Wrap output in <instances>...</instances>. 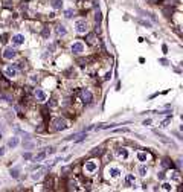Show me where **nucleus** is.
I'll use <instances>...</instances> for the list:
<instances>
[{
	"mask_svg": "<svg viewBox=\"0 0 183 192\" xmlns=\"http://www.w3.org/2000/svg\"><path fill=\"white\" fill-rule=\"evenodd\" d=\"M120 175H122V169L119 166H114V165L107 166V169H105V177L107 178H110V180H118Z\"/></svg>",
	"mask_w": 183,
	"mask_h": 192,
	"instance_id": "f257e3e1",
	"label": "nucleus"
},
{
	"mask_svg": "<svg viewBox=\"0 0 183 192\" xmlns=\"http://www.w3.org/2000/svg\"><path fill=\"white\" fill-rule=\"evenodd\" d=\"M98 168H99V162L95 159H92V160H87L86 163H84V174H87V175H93L96 171H98Z\"/></svg>",
	"mask_w": 183,
	"mask_h": 192,
	"instance_id": "f03ea898",
	"label": "nucleus"
},
{
	"mask_svg": "<svg viewBox=\"0 0 183 192\" xmlns=\"http://www.w3.org/2000/svg\"><path fill=\"white\" fill-rule=\"evenodd\" d=\"M67 127H69V124H67V120H66L64 118H53L52 119V128L55 131H63Z\"/></svg>",
	"mask_w": 183,
	"mask_h": 192,
	"instance_id": "7ed1b4c3",
	"label": "nucleus"
},
{
	"mask_svg": "<svg viewBox=\"0 0 183 192\" xmlns=\"http://www.w3.org/2000/svg\"><path fill=\"white\" fill-rule=\"evenodd\" d=\"M114 155L119 160H122V162H127V160H130V149H127V148H118V149L114 151Z\"/></svg>",
	"mask_w": 183,
	"mask_h": 192,
	"instance_id": "20e7f679",
	"label": "nucleus"
},
{
	"mask_svg": "<svg viewBox=\"0 0 183 192\" xmlns=\"http://www.w3.org/2000/svg\"><path fill=\"white\" fill-rule=\"evenodd\" d=\"M75 31L77 34H87L89 31V25L86 20H77L75 21Z\"/></svg>",
	"mask_w": 183,
	"mask_h": 192,
	"instance_id": "39448f33",
	"label": "nucleus"
},
{
	"mask_svg": "<svg viewBox=\"0 0 183 192\" xmlns=\"http://www.w3.org/2000/svg\"><path fill=\"white\" fill-rule=\"evenodd\" d=\"M5 76H8V78H15L17 75H19V69H17V66L15 64H8L6 67H5Z\"/></svg>",
	"mask_w": 183,
	"mask_h": 192,
	"instance_id": "423d86ee",
	"label": "nucleus"
},
{
	"mask_svg": "<svg viewBox=\"0 0 183 192\" xmlns=\"http://www.w3.org/2000/svg\"><path fill=\"white\" fill-rule=\"evenodd\" d=\"M2 55H3L5 60H14L15 55H17V52H15V49L12 46H9V47H5V50H3Z\"/></svg>",
	"mask_w": 183,
	"mask_h": 192,
	"instance_id": "0eeeda50",
	"label": "nucleus"
},
{
	"mask_svg": "<svg viewBox=\"0 0 183 192\" xmlns=\"http://www.w3.org/2000/svg\"><path fill=\"white\" fill-rule=\"evenodd\" d=\"M81 101L84 102V104H90V102L93 101V95L90 90H87V88H84V90L81 92Z\"/></svg>",
	"mask_w": 183,
	"mask_h": 192,
	"instance_id": "6e6552de",
	"label": "nucleus"
},
{
	"mask_svg": "<svg viewBox=\"0 0 183 192\" xmlns=\"http://www.w3.org/2000/svg\"><path fill=\"white\" fill-rule=\"evenodd\" d=\"M11 41H12V46H21V44H25V35H21V34L12 35Z\"/></svg>",
	"mask_w": 183,
	"mask_h": 192,
	"instance_id": "1a4fd4ad",
	"label": "nucleus"
},
{
	"mask_svg": "<svg viewBox=\"0 0 183 192\" xmlns=\"http://www.w3.org/2000/svg\"><path fill=\"white\" fill-rule=\"evenodd\" d=\"M70 49H72V52L75 53V55H81V53L84 52V44L83 43H73Z\"/></svg>",
	"mask_w": 183,
	"mask_h": 192,
	"instance_id": "9d476101",
	"label": "nucleus"
},
{
	"mask_svg": "<svg viewBox=\"0 0 183 192\" xmlns=\"http://www.w3.org/2000/svg\"><path fill=\"white\" fill-rule=\"evenodd\" d=\"M34 96H35V99H37L38 102H44V101H46V98H47V95L41 90V88H37L35 93H34Z\"/></svg>",
	"mask_w": 183,
	"mask_h": 192,
	"instance_id": "9b49d317",
	"label": "nucleus"
},
{
	"mask_svg": "<svg viewBox=\"0 0 183 192\" xmlns=\"http://www.w3.org/2000/svg\"><path fill=\"white\" fill-rule=\"evenodd\" d=\"M151 159V154L150 153H145V151H140V153H137V160L139 162H146V160H150Z\"/></svg>",
	"mask_w": 183,
	"mask_h": 192,
	"instance_id": "f8f14e48",
	"label": "nucleus"
},
{
	"mask_svg": "<svg viewBox=\"0 0 183 192\" xmlns=\"http://www.w3.org/2000/svg\"><path fill=\"white\" fill-rule=\"evenodd\" d=\"M125 185L127 186H134L136 185V177L133 174H127L125 175Z\"/></svg>",
	"mask_w": 183,
	"mask_h": 192,
	"instance_id": "ddd939ff",
	"label": "nucleus"
},
{
	"mask_svg": "<svg viewBox=\"0 0 183 192\" xmlns=\"http://www.w3.org/2000/svg\"><path fill=\"white\" fill-rule=\"evenodd\" d=\"M137 174H139L140 177H145L146 174H148V166H146V165H139V166H137Z\"/></svg>",
	"mask_w": 183,
	"mask_h": 192,
	"instance_id": "4468645a",
	"label": "nucleus"
},
{
	"mask_svg": "<svg viewBox=\"0 0 183 192\" xmlns=\"http://www.w3.org/2000/svg\"><path fill=\"white\" fill-rule=\"evenodd\" d=\"M46 157H47V153H46V151H41V153H38L34 157V162H41V160H44Z\"/></svg>",
	"mask_w": 183,
	"mask_h": 192,
	"instance_id": "2eb2a0df",
	"label": "nucleus"
},
{
	"mask_svg": "<svg viewBox=\"0 0 183 192\" xmlns=\"http://www.w3.org/2000/svg\"><path fill=\"white\" fill-rule=\"evenodd\" d=\"M44 172H46V168L40 169L38 172H34V174H32V175H31V177H32V180H40V178L43 177V174H44Z\"/></svg>",
	"mask_w": 183,
	"mask_h": 192,
	"instance_id": "dca6fc26",
	"label": "nucleus"
},
{
	"mask_svg": "<svg viewBox=\"0 0 183 192\" xmlns=\"http://www.w3.org/2000/svg\"><path fill=\"white\" fill-rule=\"evenodd\" d=\"M66 34H67V31H66V28H64L63 25L57 26V35H58V37H64Z\"/></svg>",
	"mask_w": 183,
	"mask_h": 192,
	"instance_id": "f3484780",
	"label": "nucleus"
},
{
	"mask_svg": "<svg viewBox=\"0 0 183 192\" xmlns=\"http://www.w3.org/2000/svg\"><path fill=\"white\" fill-rule=\"evenodd\" d=\"M51 5L53 9H61L63 8V2L61 0H51Z\"/></svg>",
	"mask_w": 183,
	"mask_h": 192,
	"instance_id": "a211bd4d",
	"label": "nucleus"
},
{
	"mask_svg": "<svg viewBox=\"0 0 183 192\" xmlns=\"http://www.w3.org/2000/svg\"><path fill=\"white\" fill-rule=\"evenodd\" d=\"M87 43L89 44H96V35L95 34H87Z\"/></svg>",
	"mask_w": 183,
	"mask_h": 192,
	"instance_id": "6ab92c4d",
	"label": "nucleus"
},
{
	"mask_svg": "<svg viewBox=\"0 0 183 192\" xmlns=\"http://www.w3.org/2000/svg\"><path fill=\"white\" fill-rule=\"evenodd\" d=\"M17 145H19V137H12V139L8 142V146H9V148H15Z\"/></svg>",
	"mask_w": 183,
	"mask_h": 192,
	"instance_id": "aec40b11",
	"label": "nucleus"
},
{
	"mask_svg": "<svg viewBox=\"0 0 183 192\" xmlns=\"http://www.w3.org/2000/svg\"><path fill=\"white\" fill-rule=\"evenodd\" d=\"M9 174H11V177H12V178H19V174H20V168H12L11 171H9Z\"/></svg>",
	"mask_w": 183,
	"mask_h": 192,
	"instance_id": "412c9836",
	"label": "nucleus"
},
{
	"mask_svg": "<svg viewBox=\"0 0 183 192\" xmlns=\"http://www.w3.org/2000/svg\"><path fill=\"white\" fill-rule=\"evenodd\" d=\"M69 189L77 191V189H78V181H77V180H70V181H69Z\"/></svg>",
	"mask_w": 183,
	"mask_h": 192,
	"instance_id": "4be33fe9",
	"label": "nucleus"
},
{
	"mask_svg": "<svg viewBox=\"0 0 183 192\" xmlns=\"http://www.w3.org/2000/svg\"><path fill=\"white\" fill-rule=\"evenodd\" d=\"M41 35H43V38H49V37H51V29H49V28H43Z\"/></svg>",
	"mask_w": 183,
	"mask_h": 192,
	"instance_id": "5701e85b",
	"label": "nucleus"
},
{
	"mask_svg": "<svg viewBox=\"0 0 183 192\" xmlns=\"http://www.w3.org/2000/svg\"><path fill=\"white\" fill-rule=\"evenodd\" d=\"M23 146L26 149H31V148H34L35 144H32V142H28V140H23Z\"/></svg>",
	"mask_w": 183,
	"mask_h": 192,
	"instance_id": "b1692460",
	"label": "nucleus"
},
{
	"mask_svg": "<svg viewBox=\"0 0 183 192\" xmlns=\"http://www.w3.org/2000/svg\"><path fill=\"white\" fill-rule=\"evenodd\" d=\"M162 191H172V185H171V183H163V185H162Z\"/></svg>",
	"mask_w": 183,
	"mask_h": 192,
	"instance_id": "393cba45",
	"label": "nucleus"
},
{
	"mask_svg": "<svg viewBox=\"0 0 183 192\" xmlns=\"http://www.w3.org/2000/svg\"><path fill=\"white\" fill-rule=\"evenodd\" d=\"M73 14H75V11H73V9H66V11H64V17H67V19L73 17Z\"/></svg>",
	"mask_w": 183,
	"mask_h": 192,
	"instance_id": "a878e982",
	"label": "nucleus"
},
{
	"mask_svg": "<svg viewBox=\"0 0 183 192\" xmlns=\"http://www.w3.org/2000/svg\"><path fill=\"white\" fill-rule=\"evenodd\" d=\"M95 20H96V23H101V20H102V14L99 11H96V14H95Z\"/></svg>",
	"mask_w": 183,
	"mask_h": 192,
	"instance_id": "bb28decb",
	"label": "nucleus"
},
{
	"mask_svg": "<svg viewBox=\"0 0 183 192\" xmlns=\"http://www.w3.org/2000/svg\"><path fill=\"white\" fill-rule=\"evenodd\" d=\"M137 21H139V23H140L142 26H146V28H151V23H150V21H146V20H142V19H139Z\"/></svg>",
	"mask_w": 183,
	"mask_h": 192,
	"instance_id": "cd10ccee",
	"label": "nucleus"
},
{
	"mask_svg": "<svg viewBox=\"0 0 183 192\" xmlns=\"http://www.w3.org/2000/svg\"><path fill=\"white\" fill-rule=\"evenodd\" d=\"M78 139H75V144H79V142H83L84 139L87 137V134H79V136H77Z\"/></svg>",
	"mask_w": 183,
	"mask_h": 192,
	"instance_id": "c85d7f7f",
	"label": "nucleus"
},
{
	"mask_svg": "<svg viewBox=\"0 0 183 192\" xmlns=\"http://www.w3.org/2000/svg\"><path fill=\"white\" fill-rule=\"evenodd\" d=\"M171 178H172L174 181H180V174H178V172H172Z\"/></svg>",
	"mask_w": 183,
	"mask_h": 192,
	"instance_id": "c756f323",
	"label": "nucleus"
},
{
	"mask_svg": "<svg viewBox=\"0 0 183 192\" xmlns=\"http://www.w3.org/2000/svg\"><path fill=\"white\" fill-rule=\"evenodd\" d=\"M92 154L93 155H99V154H102V148H95L92 151Z\"/></svg>",
	"mask_w": 183,
	"mask_h": 192,
	"instance_id": "7c9ffc66",
	"label": "nucleus"
},
{
	"mask_svg": "<svg viewBox=\"0 0 183 192\" xmlns=\"http://www.w3.org/2000/svg\"><path fill=\"white\" fill-rule=\"evenodd\" d=\"M169 122H171V118H168L166 120H163V122H162V125H160V127H168V124Z\"/></svg>",
	"mask_w": 183,
	"mask_h": 192,
	"instance_id": "2f4dec72",
	"label": "nucleus"
},
{
	"mask_svg": "<svg viewBox=\"0 0 183 192\" xmlns=\"http://www.w3.org/2000/svg\"><path fill=\"white\" fill-rule=\"evenodd\" d=\"M47 50H51V52H53V50H55V44H51V46H49V47H47Z\"/></svg>",
	"mask_w": 183,
	"mask_h": 192,
	"instance_id": "473e14b6",
	"label": "nucleus"
},
{
	"mask_svg": "<svg viewBox=\"0 0 183 192\" xmlns=\"http://www.w3.org/2000/svg\"><path fill=\"white\" fill-rule=\"evenodd\" d=\"M23 157H25V159H31V157H32V155H31L29 153H26V154H23Z\"/></svg>",
	"mask_w": 183,
	"mask_h": 192,
	"instance_id": "72a5a7b5",
	"label": "nucleus"
},
{
	"mask_svg": "<svg viewBox=\"0 0 183 192\" xmlns=\"http://www.w3.org/2000/svg\"><path fill=\"white\" fill-rule=\"evenodd\" d=\"M150 124H151V119H146L145 122H144V125H150Z\"/></svg>",
	"mask_w": 183,
	"mask_h": 192,
	"instance_id": "f704fd0d",
	"label": "nucleus"
},
{
	"mask_svg": "<svg viewBox=\"0 0 183 192\" xmlns=\"http://www.w3.org/2000/svg\"><path fill=\"white\" fill-rule=\"evenodd\" d=\"M5 154V148H0V155H3Z\"/></svg>",
	"mask_w": 183,
	"mask_h": 192,
	"instance_id": "c9c22d12",
	"label": "nucleus"
},
{
	"mask_svg": "<svg viewBox=\"0 0 183 192\" xmlns=\"http://www.w3.org/2000/svg\"><path fill=\"white\" fill-rule=\"evenodd\" d=\"M150 2H153V3H154V2H156V0H150Z\"/></svg>",
	"mask_w": 183,
	"mask_h": 192,
	"instance_id": "e433bc0d",
	"label": "nucleus"
},
{
	"mask_svg": "<svg viewBox=\"0 0 183 192\" xmlns=\"http://www.w3.org/2000/svg\"><path fill=\"white\" fill-rule=\"evenodd\" d=\"M0 139H2V133H0Z\"/></svg>",
	"mask_w": 183,
	"mask_h": 192,
	"instance_id": "4c0bfd02",
	"label": "nucleus"
}]
</instances>
